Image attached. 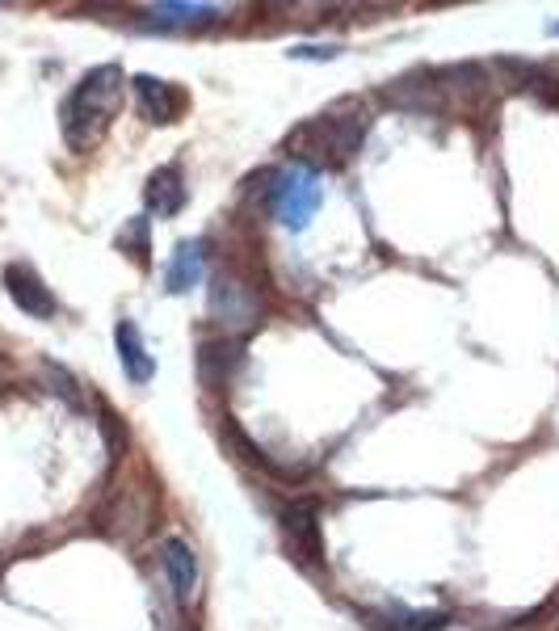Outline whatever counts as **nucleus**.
Here are the masks:
<instances>
[{
	"mask_svg": "<svg viewBox=\"0 0 559 631\" xmlns=\"http://www.w3.org/2000/svg\"><path fill=\"white\" fill-rule=\"evenodd\" d=\"M119 101H123V72L114 63L94 67L72 89V97L63 101V135H67V144L76 152L94 148L97 139H101V131H105V123H110V114L119 110Z\"/></svg>",
	"mask_w": 559,
	"mask_h": 631,
	"instance_id": "1",
	"label": "nucleus"
},
{
	"mask_svg": "<svg viewBox=\"0 0 559 631\" xmlns=\"http://www.w3.org/2000/svg\"><path fill=\"white\" fill-rule=\"evenodd\" d=\"M362 135H367L362 110L358 114H320V119L299 126L286 148H295L299 157L315 160V164H345V160L358 152Z\"/></svg>",
	"mask_w": 559,
	"mask_h": 631,
	"instance_id": "2",
	"label": "nucleus"
},
{
	"mask_svg": "<svg viewBox=\"0 0 559 631\" xmlns=\"http://www.w3.org/2000/svg\"><path fill=\"white\" fill-rule=\"evenodd\" d=\"M320 207V177L311 173L308 164H290L274 186V215L282 227H308V220Z\"/></svg>",
	"mask_w": 559,
	"mask_h": 631,
	"instance_id": "3",
	"label": "nucleus"
},
{
	"mask_svg": "<svg viewBox=\"0 0 559 631\" xmlns=\"http://www.w3.org/2000/svg\"><path fill=\"white\" fill-rule=\"evenodd\" d=\"M282 531H286V543L295 547V556L303 565H320L324 560V535H320V518L311 505H290L282 514Z\"/></svg>",
	"mask_w": 559,
	"mask_h": 631,
	"instance_id": "4",
	"label": "nucleus"
},
{
	"mask_svg": "<svg viewBox=\"0 0 559 631\" xmlns=\"http://www.w3.org/2000/svg\"><path fill=\"white\" fill-rule=\"evenodd\" d=\"M4 286H9V295H13V304L22 308L26 316H38V320H47V316H55V295L47 290V283L34 274L30 265H9L4 270Z\"/></svg>",
	"mask_w": 559,
	"mask_h": 631,
	"instance_id": "5",
	"label": "nucleus"
},
{
	"mask_svg": "<svg viewBox=\"0 0 559 631\" xmlns=\"http://www.w3.org/2000/svg\"><path fill=\"white\" fill-rule=\"evenodd\" d=\"M160 565H164V577H169V585H173V598L189 602L198 594V556H194V547H189L186 539H177V535L164 539Z\"/></svg>",
	"mask_w": 559,
	"mask_h": 631,
	"instance_id": "6",
	"label": "nucleus"
},
{
	"mask_svg": "<svg viewBox=\"0 0 559 631\" xmlns=\"http://www.w3.org/2000/svg\"><path fill=\"white\" fill-rule=\"evenodd\" d=\"M135 97L148 123H177V114L186 110V97L160 76H135Z\"/></svg>",
	"mask_w": 559,
	"mask_h": 631,
	"instance_id": "7",
	"label": "nucleus"
},
{
	"mask_svg": "<svg viewBox=\"0 0 559 631\" xmlns=\"http://www.w3.org/2000/svg\"><path fill=\"white\" fill-rule=\"evenodd\" d=\"M114 342H119V362H123L126 379H131V383H148V379L156 375V358L148 354V346H144L139 329H135L131 320H119Z\"/></svg>",
	"mask_w": 559,
	"mask_h": 631,
	"instance_id": "8",
	"label": "nucleus"
},
{
	"mask_svg": "<svg viewBox=\"0 0 559 631\" xmlns=\"http://www.w3.org/2000/svg\"><path fill=\"white\" fill-rule=\"evenodd\" d=\"M148 207H152L160 220H173L186 207V186H182V169L177 164H164V169L152 173V182H148Z\"/></svg>",
	"mask_w": 559,
	"mask_h": 631,
	"instance_id": "9",
	"label": "nucleus"
},
{
	"mask_svg": "<svg viewBox=\"0 0 559 631\" xmlns=\"http://www.w3.org/2000/svg\"><path fill=\"white\" fill-rule=\"evenodd\" d=\"M211 308H215L227 324H249L252 320V299L249 290L232 279H215V290H211Z\"/></svg>",
	"mask_w": 559,
	"mask_h": 631,
	"instance_id": "10",
	"label": "nucleus"
},
{
	"mask_svg": "<svg viewBox=\"0 0 559 631\" xmlns=\"http://www.w3.org/2000/svg\"><path fill=\"white\" fill-rule=\"evenodd\" d=\"M198 279H202V240H189L169 261V290L182 295L189 286H198Z\"/></svg>",
	"mask_w": 559,
	"mask_h": 631,
	"instance_id": "11",
	"label": "nucleus"
},
{
	"mask_svg": "<svg viewBox=\"0 0 559 631\" xmlns=\"http://www.w3.org/2000/svg\"><path fill=\"white\" fill-rule=\"evenodd\" d=\"M152 17L160 26H202V22H215L219 9H211V4H156Z\"/></svg>",
	"mask_w": 559,
	"mask_h": 631,
	"instance_id": "12",
	"label": "nucleus"
},
{
	"mask_svg": "<svg viewBox=\"0 0 559 631\" xmlns=\"http://www.w3.org/2000/svg\"><path fill=\"white\" fill-rule=\"evenodd\" d=\"M551 30H556V34H559V26H551Z\"/></svg>",
	"mask_w": 559,
	"mask_h": 631,
	"instance_id": "13",
	"label": "nucleus"
}]
</instances>
